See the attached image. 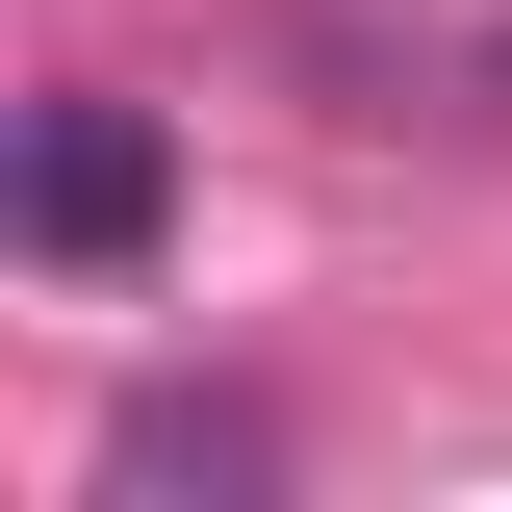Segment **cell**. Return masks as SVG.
Masks as SVG:
<instances>
[{
    "mask_svg": "<svg viewBox=\"0 0 512 512\" xmlns=\"http://www.w3.org/2000/svg\"><path fill=\"white\" fill-rule=\"evenodd\" d=\"M154 205H180L154 103H26V256H52V282H128V256H154Z\"/></svg>",
    "mask_w": 512,
    "mask_h": 512,
    "instance_id": "obj_1",
    "label": "cell"
},
{
    "mask_svg": "<svg viewBox=\"0 0 512 512\" xmlns=\"http://www.w3.org/2000/svg\"><path fill=\"white\" fill-rule=\"evenodd\" d=\"M103 487H256V410H128Z\"/></svg>",
    "mask_w": 512,
    "mask_h": 512,
    "instance_id": "obj_2",
    "label": "cell"
},
{
    "mask_svg": "<svg viewBox=\"0 0 512 512\" xmlns=\"http://www.w3.org/2000/svg\"><path fill=\"white\" fill-rule=\"evenodd\" d=\"M461 103H487V128H512V26H487V52H461Z\"/></svg>",
    "mask_w": 512,
    "mask_h": 512,
    "instance_id": "obj_3",
    "label": "cell"
}]
</instances>
